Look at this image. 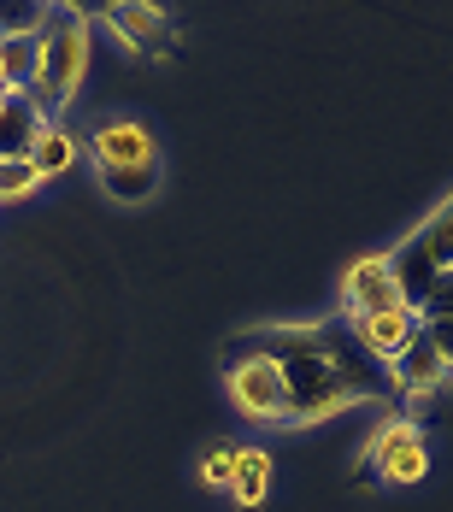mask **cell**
<instances>
[{
  "mask_svg": "<svg viewBox=\"0 0 453 512\" xmlns=\"http://www.w3.org/2000/svg\"><path fill=\"white\" fill-rule=\"evenodd\" d=\"M236 359H271L295 395V424H318L330 412L353 401H383L389 395V371L383 359L365 354V342L353 336L348 318L330 324H265L248 336L224 342V365Z\"/></svg>",
  "mask_w": 453,
  "mask_h": 512,
  "instance_id": "obj_1",
  "label": "cell"
},
{
  "mask_svg": "<svg viewBox=\"0 0 453 512\" xmlns=\"http://www.w3.org/2000/svg\"><path fill=\"white\" fill-rule=\"evenodd\" d=\"M424 465H430L424 436H418V424H406V418L383 424V430L371 436V448H365V477H383V483H418Z\"/></svg>",
  "mask_w": 453,
  "mask_h": 512,
  "instance_id": "obj_5",
  "label": "cell"
},
{
  "mask_svg": "<svg viewBox=\"0 0 453 512\" xmlns=\"http://www.w3.org/2000/svg\"><path fill=\"white\" fill-rule=\"evenodd\" d=\"M42 177H36V165L30 159H0V201H18V195H30Z\"/></svg>",
  "mask_w": 453,
  "mask_h": 512,
  "instance_id": "obj_16",
  "label": "cell"
},
{
  "mask_svg": "<svg viewBox=\"0 0 453 512\" xmlns=\"http://www.w3.org/2000/svg\"><path fill=\"white\" fill-rule=\"evenodd\" d=\"M95 165H159V154H153V136L142 130V124H106V130H95Z\"/></svg>",
  "mask_w": 453,
  "mask_h": 512,
  "instance_id": "obj_11",
  "label": "cell"
},
{
  "mask_svg": "<svg viewBox=\"0 0 453 512\" xmlns=\"http://www.w3.org/2000/svg\"><path fill=\"white\" fill-rule=\"evenodd\" d=\"M424 330H430V342L442 348V359H448V365H453V318H430Z\"/></svg>",
  "mask_w": 453,
  "mask_h": 512,
  "instance_id": "obj_18",
  "label": "cell"
},
{
  "mask_svg": "<svg viewBox=\"0 0 453 512\" xmlns=\"http://www.w3.org/2000/svg\"><path fill=\"white\" fill-rule=\"evenodd\" d=\"M348 324H353V318H348ZM418 324H424V318H418L412 307H401V312H383V318H359V324H353V336L365 342V354H371V359H395L406 342L418 336Z\"/></svg>",
  "mask_w": 453,
  "mask_h": 512,
  "instance_id": "obj_10",
  "label": "cell"
},
{
  "mask_svg": "<svg viewBox=\"0 0 453 512\" xmlns=\"http://www.w3.org/2000/svg\"><path fill=\"white\" fill-rule=\"evenodd\" d=\"M71 159H77V142H71V130H59V124H48V130L36 136V148H30V165H36V177H59Z\"/></svg>",
  "mask_w": 453,
  "mask_h": 512,
  "instance_id": "obj_14",
  "label": "cell"
},
{
  "mask_svg": "<svg viewBox=\"0 0 453 512\" xmlns=\"http://www.w3.org/2000/svg\"><path fill=\"white\" fill-rule=\"evenodd\" d=\"M0 95H12V71H6V59H0Z\"/></svg>",
  "mask_w": 453,
  "mask_h": 512,
  "instance_id": "obj_19",
  "label": "cell"
},
{
  "mask_svg": "<svg viewBox=\"0 0 453 512\" xmlns=\"http://www.w3.org/2000/svg\"><path fill=\"white\" fill-rule=\"evenodd\" d=\"M389 371H395V383H401L406 395H430V389H442V383H448L453 365L442 359V348L430 342V330L418 324V336H412L401 354L389 359Z\"/></svg>",
  "mask_w": 453,
  "mask_h": 512,
  "instance_id": "obj_7",
  "label": "cell"
},
{
  "mask_svg": "<svg viewBox=\"0 0 453 512\" xmlns=\"http://www.w3.org/2000/svg\"><path fill=\"white\" fill-rule=\"evenodd\" d=\"M42 130H48V118H42L36 95L30 89H12L6 106H0V159H30Z\"/></svg>",
  "mask_w": 453,
  "mask_h": 512,
  "instance_id": "obj_9",
  "label": "cell"
},
{
  "mask_svg": "<svg viewBox=\"0 0 453 512\" xmlns=\"http://www.w3.org/2000/svg\"><path fill=\"white\" fill-rule=\"evenodd\" d=\"M236 454H242L236 442H212V448H206L201 477L212 483V489H230V477H236Z\"/></svg>",
  "mask_w": 453,
  "mask_h": 512,
  "instance_id": "obj_15",
  "label": "cell"
},
{
  "mask_svg": "<svg viewBox=\"0 0 453 512\" xmlns=\"http://www.w3.org/2000/svg\"><path fill=\"white\" fill-rule=\"evenodd\" d=\"M265 489H271V454L265 448H242L236 454V477H230V495L236 507H265Z\"/></svg>",
  "mask_w": 453,
  "mask_h": 512,
  "instance_id": "obj_12",
  "label": "cell"
},
{
  "mask_svg": "<svg viewBox=\"0 0 453 512\" xmlns=\"http://www.w3.org/2000/svg\"><path fill=\"white\" fill-rule=\"evenodd\" d=\"M224 383H230V401L259 418V424H295V395L283 383V371L271 359H236L224 365Z\"/></svg>",
  "mask_w": 453,
  "mask_h": 512,
  "instance_id": "obj_4",
  "label": "cell"
},
{
  "mask_svg": "<svg viewBox=\"0 0 453 512\" xmlns=\"http://www.w3.org/2000/svg\"><path fill=\"white\" fill-rule=\"evenodd\" d=\"M418 318H424V324H430V318H453V271L436 283V295L424 301V312H418Z\"/></svg>",
  "mask_w": 453,
  "mask_h": 512,
  "instance_id": "obj_17",
  "label": "cell"
},
{
  "mask_svg": "<svg viewBox=\"0 0 453 512\" xmlns=\"http://www.w3.org/2000/svg\"><path fill=\"white\" fill-rule=\"evenodd\" d=\"M83 71H89V12L83 6H48V18L36 30V77H30V95H36L48 124L53 112L71 106Z\"/></svg>",
  "mask_w": 453,
  "mask_h": 512,
  "instance_id": "obj_2",
  "label": "cell"
},
{
  "mask_svg": "<svg viewBox=\"0 0 453 512\" xmlns=\"http://www.w3.org/2000/svg\"><path fill=\"white\" fill-rule=\"evenodd\" d=\"M0 106H6V95H0Z\"/></svg>",
  "mask_w": 453,
  "mask_h": 512,
  "instance_id": "obj_20",
  "label": "cell"
},
{
  "mask_svg": "<svg viewBox=\"0 0 453 512\" xmlns=\"http://www.w3.org/2000/svg\"><path fill=\"white\" fill-rule=\"evenodd\" d=\"M101 183L112 201H148L153 189H159V165H101Z\"/></svg>",
  "mask_w": 453,
  "mask_h": 512,
  "instance_id": "obj_13",
  "label": "cell"
},
{
  "mask_svg": "<svg viewBox=\"0 0 453 512\" xmlns=\"http://www.w3.org/2000/svg\"><path fill=\"white\" fill-rule=\"evenodd\" d=\"M389 265H395V283H401V301L412 312H424V301L436 295V283L453 271V195L412 236H406L401 248L389 254Z\"/></svg>",
  "mask_w": 453,
  "mask_h": 512,
  "instance_id": "obj_3",
  "label": "cell"
},
{
  "mask_svg": "<svg viewBox=\"0 0 453 512\" xmlns=\"http://www.w3.org/2000/svg\"><path fill=\"white\" fill-rule=\"evenodd\" d=\"M106 24L130 42L136 53H171V18L159 12V6H142V0H118V6H106Z\"/></svg>",
  "mask_w": 453,
  "mask_h": 512,
  "instance_id": "obj_8",
  "label": "cell"
},
{
  "mask_svg": "<svg viewBox=\"0 0 453 512\" xmlns=\"http://www.w3.org/2000/svg\"><path fill=\"white\" fill-rule=\"evenodd\" d=\"M342 301H348V318L359 324V318H383V312H401V283H395V265H389V254H371L359 259L348 271V289H342Z\"/></svg>",
  "mask_w": 453,
  "mask_h": 512,
  "instance_id": "obj_6",
  "label": "cell"
}]
</instances>
